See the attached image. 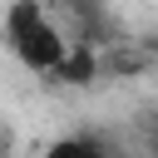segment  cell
<instances>
[{"instance_id": "7a4b0ae2", "label": "cell", "mask_w": 158, "mask_h": 158, "mask_svg": "<svg viewBox=\"0 0 158 158\" xmlns=\"http://www.w3.org/2000/svg\"><path fill=\"white\" fill-rule=\"evenodd\" d=\"M54 74H59L64 84H89V79H94V49H89V44L69 49V54H64V64H59Z\"/></svg>"}, {"instance_id": "3957f363", "label": "cell", "mask_w": 158, "mask_h": 158, "mask_svg": "<svg viewBox=\"0 0 158 158\" xmlns=\"http://www.w3.org/2000/svg\"><path fill=\"white\" fill-rule=\"evenodd\" d=\"M44 158H109L94 138H59V143H49V153Z\"/></svg>"}, {"instance_id": "6da1fadb", "label": "cell", "mask_w": 158, "mask_h": 158, "mask_svg": "<svg viewBox=\"0 0 158 158\" xmlns=\"http://www.w3.org/2000/svg\"><path fill=\"white\" fill-rule=\"evenodd\" d=\"M5 40L20 54V64L35 69V74H54L64 64V54H69V40L54 30V20L44 15L40 0H10V10H5Z\"/></svg>"}]
</instances>
